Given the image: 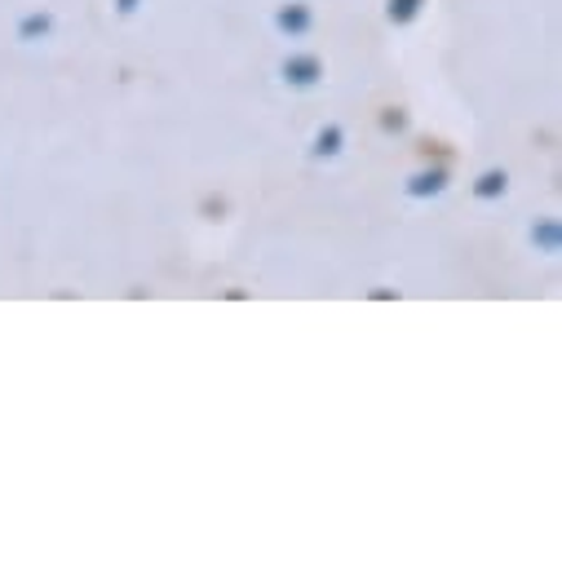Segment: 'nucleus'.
<instances>
[{"label":"nucleus","instance_id":"obj_1","mask_svg":"<svg viewBox=\"0 0 562 562\" xmlns=\"http://www.w3.org/2000/svg\"><path fill=\"white\" fill-rule=\"evenodd\" d=\"M319 76H324V67H319V58H311V54L284 63V80H293V85H315Z\"/></svg>","mask_w":562,"mask_h":562},{"label":"nucleus","instance_id":"obj_2","mask_svg":"<svg viewBox=\"0 0 562 562\" xmlns=\"http://www.w3.org/2000/svg\"><path fill=\"white\" fill-rule=\"evenodd\" d=\"M439 191H443V173H439V169H435V173H420V178L407 182V195H416V200H420V195H439Z\"/></svg>","mask_w":562,"mask_h":562},{"label":"nucleus","instance_id":"obj_3","mask_svg":"<svg viewBox=\"0 0 562 562\" xmlns=\"http://www.w3.org/2000/svg\"><path fill=\"white\" fill-rule=\"evenodd\" d=\"M279 27H284V32H306L311 27V14L302 10V5H289V10H279Z\"/></svg>","mask_w":562,"mask_h":562},{"label":"nucleus","instance_id":"obj_4","mask_svg":"<svg viewBox=\"0 0 562 562\" xmlns=\"http://www.w3.org/2000/svg\"><path fill=\"white\" fill-rule=\"evenodd\" d=\"M501 191H505V173H483V178H479V187H474V195H479V200H496Z\"/></svg>","mask_w":562,"mask_h":562},{"label":"nucleus","instance_id":"obj_5","mask_svg":"<svg viewBox=\"0 0 562 562\" xmlns=\"http://www.w3.org/2000/svg\"><path fill=\"white\" fill-rule=\"evenodd\" d=\"M337 151H341V128H324L315 143V156H337Z\"/></svg>","mask_w":562,"mask_h":562},{"label":"nucleus","instance_id":"obj_6","mask_svg":"<svg viewBox=\"0 0 562 562\" xmlns=\"http://www.w3.org/2000/svg\"><path fill=\"white\" fill-rule=\"evenodd\" d=\"M531 239H536L544 252H558V226H553V222H540V226L531 231Z\"/></svg>","mask_w":562,"mask_h":562},{"label":"nucleus","instance_id":"obj_7","mask_svg":"<svg viewBox=\"0 0 562 562\" xmlns=\"http://www.w3.org/2000/svg\"><path fill=\"white\" fill-rule=\"evenodd\" d=\"M420 10V0H390V23H407Z\"/></svg>","mask_w":562,"mask_h":562},{"label":"nucleus","instance_id":"obj_8","mask_svg":"<svg viewBox=\"0 0 562 562\" xmlns=\"http://www.w3.org/2000/svg\"><path fill=\"white\" fill-rule=\"evenodd\" d=\"M49 32V14H32L27 23H23V41H32V36H45Z\"/></svg>","mask_w":562,"mask_h":562},{"label":"nucleus","instance_id":"obj_9","mask_svg":"<svg viewBox=\"0 0 562 562\" xmlns=\"http://www.w3.org/2000/svg\"><path fill=\"white\" fill-rule=\"evenodd\" d=\"M133 5H137V0H120V10H124V14H128V10H133Z\"/></svg>","mask_w":562,"mask_h":562}]
</instances>
